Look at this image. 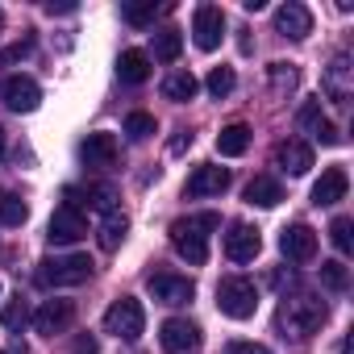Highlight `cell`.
Segmentation results:
<instances>
[{"instance_id":"cell-1","label":"cell","mask_w":354,"mask_h":354,"mask_svg":"<svg viewBox=\"0 0 354 354\" xmlns=\"http://www.w3.org/2000/svg\"><path fill=\"white\" fill-rule=\"evenodd\" d=\"M325 317H329V308H325V300L321 296H313V292H296V296H283L279 300V329H283V337H313L321 325H325Z\"/></svg>"},{"instance_id":"cell-2","label":"cell","mask_w":354,"mask_h":354,"mask_svg":"<svg viewBox=\"0 0 354 354\" xmlns=\"http://www.w3.org/2000/svg\"><path fill=\"white\" fill-rule=\"evenodd\" d=\"M213 230H221V217L217 213H201V217H180L171 225V246H175V254H180L184 263H192V267H201L205 259H209V234Z\"/></svg>"},{"instance_id":"cell-3","label":"cell","mask_w":354,"mask_h":354,"mask_svg":"<svg viewBox=\"0 0 354 354\" xmlns=\"http://www.w3.org/2000/svg\"><path fill=\"white\" fill-rule=\"evenodd\" d=\"M92 275V259L88 254H55V259H42L34 279L38 288H75Z\"/></svg>"},{"instance_id":"cell-4","label":"cell","mask_w":354,"mask_h":354,"mask_svg":"<svg viewBox=\"0 0 354 354\" xmlns=\"http://www.w3.org/2000/svg\"><path fill=\"white\" fill-rule=\"evenodd\" d=\"M217 308H221L225 317H234V321L254 317V308H259V288H254V279H246V275L221 279V283H217Z\"/></svg>"},{"instance_id":"cell-5","label":"cell","mask_w":354,"mask_h":354,"mask_svg":"<svg viewBox=\"0 0 354 354\" xmlns=\"http://www.w3.org/2000/svg\"><path fill=\"white\" fill-rule=\"evenodd\" d=\"M104 329H109L113 337H121V342H138V337L146 333V313H142V304H138L133 296L113 300L109 313H104Z\"/></svg>"},{"instance_id":"cell-6","label":"cell","mask_w":354,"mask_h":354,"mask_svg":"<svg viewBox=\"0 0 354 354\" xmlns=\"http://www.w3.org/2000/svg\"><path fill=\"white\" fill-rule=\"evenodd\" d=\"M192 38H196L201 50H217L221 38H225V13L217 5H201L192 13Z\"/></svg>"},{"instance_id":"cell-7","label":"cell","mask_w":354,"mask_h":354,"mask_svg":"<svg viewBox=\"0 0 354 354\" xmlns=\"http://www.w3.org/2000/svg\"><path fill=\"white\" fill-rule=\"evenodd\" d=\"M259 250H263L259 230H254V225H246V221H234V225H230V234H225V259H230V263H254V259H259Z\"/></svg>"},{"instance_id":"cell-8","label":"cell","mask_w":354,"mask_h":354,"mask_svg":"<svg viewBox=\"0 0 354 354\" xmlns=\"http://www.w3.org/2000/svg\"><path fill=\"white\" fill-rule=\"evenodd\" d=\"M0 100H5L13 113H34L42 104V88L30 75H9L5 84H0Z\"/></svg>"},{"instance_id":"cell-9","label":"cell","mask_w":354,"mask_h":354,"mask_svg":"<svg viewBox=\"0 0 354 354\" xmlns=\"http://www.w3.org/2000/svg\"><path fill=\"white\" fill-rule=\"evenodd\" d=\"M150 296H154L158 304H188V300L196 296V288H192L188 275L158 271V275H150Z\"/></svg>"},{"instance_id":"cell-10","label":"cell","mask_w":354,"mask_h":354,"mask_svg":"<svg viewBox=\"0 0 354 354\" xmlns=\"http://www.w3.org/2000/svg\"><path fill=\"white\" fill-rule=\"evenodd\" d=\"M46 238L55 242V246H71V242H80V238H88V221H84V213H75V209H55V217H50V225H46Z\"/></svg>"},{"instance_id":"cell-11","label":"cell","mask_w":354,"mask_h":354,"mask_svg":"<svg viewBox=\"0 0 354 354\" xmlns=\"http://www.w3.org/2000/svg\"><path fill=\"white\" fill-rule=\"evenodd\" d=\"M158 342H162V350H171V354L196 350V346H201V325H192V321H184V317H171V321H162Z\"/></svg>"},{"instance_id":"cell-12","label":"cell","mask_w":354,"mask_h":354,"mask_svg":"<svg viewBox=\"0 0 354 354\" xmlns=\"http://www.w3.org/2000/svg\"><path fill=\"white\" fill-rule=\"evenodd\" d=\"M71 321H75V300H46V304L34 313V329H38L42 337L63 333Z\"/></svg>"},{"instance_id":"cell-13","label":"cell","mask_w":354,"mask_h":354,"mask_svg":"<svg viewBox=\"0 0 354 354\" xmlns=\"http://www.w3.org/2000/svg\"><path fill=\"white\" fill-rule=\"evenodd\" d=\"M230 188V171L225 167H213V162H205V167H196L192 175H188V196L192 201H201V196H221Z\"/></svg>"},{"instance_id":"cell-14","label":"cell","mask_w":354,"mask_h":354,"mask_svg":"<svg viewBox=\"0 0 354 354\" xmlns=\"http://www.w3.org/2000/svg\"><path fill=\"white\" fill-rule=\"evenodd\" d=\"M63 201H67V209H75V213H84V209L113 213L117 192H113L109 184H92V188H67V192H63Z\"/></svg>"},{"instance_id":"cell-15","label":"cell","mask_w":354,"mask_h":354,"mask_svg":"<svg viewBox=\"0 0 354 354\" xmlns=\"http://www.w3.org/2000/svg\"><path fill=\"white\" fill-rule=\"evenodd\" d=\"M279 250H283V259H292V263H313V259H317V234H313L308 225H288V230L279 234Z\"/></svg>"},{"instance_id":"cell-16","label":"cell","mask_w":354,"mask_h":354,"mask_svg":"<svg viewBox=\"0 0 354 354\" xmlns=\"http://www.w3.org/2000/svg\"><path fill=\"white\" fill-rule=\"evenodd\" d=\"M275 30H279L283 38L300 42V38H308V34H313V13H308L304 5H296V0H288V5H279V9H275Z\"/></svg>"},{"instance_id":"cell-17","label":"cell","mask_w":354,"mask_h":354,"mask_svg":"<svg viewBox=\"0 0 354 354\" xmlns=\"http://www.w3.org/2000/svg\"><path fill=\"white\" fill-rule=\"evenodd\" d=\"M346 188H350L346 167H325V171H321V180L313 184V205H317V209H329V205L346 201Z\"/></svg>"},{"instance_id":"cell-18","label":"cell","mask_w":354,"mask_h":354,"mask_svg":"<svg viewBox=\"0 0 354 354\" xmlns=\"http://www.w3.org/2000/svg\"><path fill=\"white\" fill-rule=\"evenodd\" d=\"M350 75H354V67H350V55H333V63L325 67V96L333 100V104H346L350 100V92H354V84H350Z\"/></svg>"},{"instance_id":"cell-19","label":"cell","mask_w":354,"mask_h":354,"mask_svg":"<svg viewBox=\"0 0 354 354\" xmlns=\"http://www.w3.org/2000/svg\"><path fill=\"white\" fill-rule=\"evenodd\" d=\"M296 125H300L304 133H313V138H317L321 146H337V142H342V133L333 129V121H329V117L321 113V104H317V100H308V104H304V109L296 113Z\"/></svg>"},{"instance_id":"cell-20","label":"cell","mask_w":354,"mask_h":354,"mask_svg":"<svg viewBox=\"0 0 354 354\" xmlns=\"http://www.w3.org/2000/svg\"><path fill=\"white\" fill-rule=\"evenodd\" d=\"M275 162H279V171H288V175H304V171L313 167V150H308L300 138H288V142L275 146Z\"/></svg>"},{"instance_id":"cell-21","label":"cell","mask_w":354,"mask_h":354,"mask_svg":"<svg viewBox=\"0 0 354 354\" xmlns=\"http://www.w3.org/2000/svg\"><path fill=\"white\" fill-rule=\"evenodd\" d=\"M80 158H84L88 167H109V162L117 158V138H113V133H88L84 146H80Z\"/></svg>"},{"instance_id":"cell-22","label":"cell","mask_w":354,"mask_h":354,"mask_svg":"<svg viewBox=\"0 0 354 354\" xmlns=\"http://www.w3.org/2000/svg\"><path fill=\"white\" fill-rule=\"evenodd\" d=\"M246 201L259 205V209H275V205L283 201V188L271 180V175H254V180L246 184Z\"/></svg>"},{"instance_id":"cell-23","label":"cell","mask_w":354,"mask_h":354,"mask_svg":"<svg viewBox=\"0 0 354 354\" xmlns=\"http://www.w3.org/2000/svg\"><path fill=\"white\" fill-rule=\"evenodd\" d=\"M196 92H201V80H196L192 71H171V75L162 80V96H167V100H175V104L192 100Z\"/></svg>"},{"instance_id":"cell-24","label":"cell","mask_w":354,"mask_h":354,"mask_svg":"<svg viewBox=\"0 0 354 354\" xmlns=\"http://www.w3.org/2000/svg\"><path fill=\"white\" fill-rule=\"evenodd\" d=\"M117 75H121V84H146V80H150V55L125 50V55L117 59Z\"/></svg>"},{"instance_id":"cell-25","label":"cell","mask_w":354,"mask_h":354,"mask_svg":"<svg viewBox=\"0 0 354 354\" xmlns=\"http://www.w3.org/2000/svg\"><path fill=\"white\" fill-rule=\"evenodd\" d=\"M246 146H250V129H246V125H225V129L217 133V150H221L225 158L246 154Z\"/></svg>"},{"instance_id":"cell-26","label":"cell","mask_w":354,"mask_h":354,"mask_svg":"<svg viewBox=\"0 0 354 354\" xmlns=\"http://www.w3.org/2000/svg\"><path fill=\"white\" fill-rule=\"evenodd\" d=\"M125 234H129L125 213H109V217H104V225H100V246H104V250H117V246L125 242Z\"/></svg>"},{"instance_id":"cell-27","label":"cell","mask_w":354,"mask_h":354,"mask_svg":"<svg viewBox=\"0 0 354 354\" xmlns=\"http://www.w3.org/2000/svg\"><path fill=\"white\" fill-rule=\"evenodd\" d=\"M30 209L17 192H0V225H26Z\"/></svg>"},{"instance_id":"cell-28","label":"cell","mask_w":354,"mask_h":354,"mask_svg":"<svg viewBox=\"0 0 354 354\" xmlns=\"http://www.w3.org/2000/svg\"><path fill=\"white\" fill-rule=\"evenodd\" d=\"M180 50H184V38H180V30H158V34H154V59H162V63H175V59H180Z\"/></svg>"},{"instance_id":"cell-29","label":"cell","mask_w":354,"mask_h":354,"mask_svg":"<svg viewBox=\"0 0 354 354\" xmlns=\"http://www.w3.org/2000/svg\"><path fill=\"white\" fill-rule=\"evenodd\" d=\"M296 84H300V71H296V63H271V88H275V96H288V92H296Z\"/></svg>"},{"instance_id":"cell-30","label":"cell","mask_w":354,"mask_h":354,"mask_svg":"<svg viewBox=\"0 0 354 354\" xmlns=\"http://www.w3.org/2000/svg\"><path fill=\"white\" fill-rule=\"evenodd\" d=\"M350 234H354V221H350V217H333V225H329V242H333L342 254L354 250V238H350Z\"/></svg>"},{"instance_id":"cell-31","label":"cell","mask_w":354,"mask_h":354,"mask_svg":"<svg viewBox=\"0 0 354 354\" xmlns=\"http://www.w3.org/2000/svg\"><path fill=\"white\" fill-rule=\"evenodd\" d=\"M321 283H325L329 292H346V288H350L346 263H321Z\"/></svg>"},{"instance_id":"cell-32","label":"cell","mask_w":354,"mask_h":354,"mask_svg":"<svg viewBox=\"0 0 354 354\" xmlns=\"http://www.w3.org/2000/svg\"><path fill=\"white\" fill-rule=\"evenodd\" d=\"M234 84H238V80H234V67H213V71H209V92H213L217 100H225V96L234 92Z\"/></svg>"},{"instance_id":"cell-33","label":"cell","mask_w":354,"mask_h":354,"mask_svg":"<svg viewBox=\"0 0 354 354\" xmlns=\"http://www.w3.org/2000/svg\"><path fill=\"white\" fill-rule=\"evenodd\" d=\"M26 321H30V308H26V300H9L5 308H0V325H5V329H13V333H17Z\"/></svg>"},{"instance_id":"cell-34","label":"cell","mask_w":354,"mask_h":354,"mask_svg":"<svg viewBox=\"0 0 354 354\" xmlns=\"http://www.w3.org/2000/svg\"><path fill=\"white\" fill-rule=\"evenodd\" d=\"M158 9H162V5H154V0H142V5H121V17H125L129 26H146V21H154Z\"/></svg>"},{"instance_id":"cell-35","label":"cell","mask_w":354,"mask_h":354,"mask_svg":"<svg viewBox=\"0 0 354 354\" xmlns=\"http://www.w3.org/2000/svg\"><path fill=\"white\" fill-rule=\"evenodd\" d=\"M125 133H129L133 142L150 138V133H154V117H150V113H129V117H125Z\"/></svg>"},{"instance_id":"cell-36","label":"cell","mask_w":354,"mask_h":354,"mask_svg":"<svg viewBox=\"0 0 354 354\" xmlns=\"http://www.w3.org/2000/svg\"><path fill=\"white\" fill-rule=\"evenodd\" d=\"M34 50V42L26 38V42H13V46H5V50H0V63H17V59H26Z\"/></svg>"},{"instance_id":"cell-37","label":"cell","mask_w":354,"mask_h":354,"mask_svg":"<svg viewBox=\"0 0 354 354\" xmlns=\"http://www.w3.org/2000/svg\"><path fill=\"white\" fill-rule=\"evenodd\" d=\"M230 354H271V350L259 342H230Z\"/></svg>"},{"instance_id":"cell-38","label":"cell","mask_w":354,"mask_h":354,"mask_svg":"<svg viewBox=\"0 0 354 354\" xmlns=\"http://www.w3.org/2000/svg\"><path fill=\"white\" fill-rule=\"evenodd\" d=\"M188 146H192V133H180V138H175V142H171V150H175V154H184Z\"/></svg>"},{"instance_id":"cell-39","label":"cell","mask_w":354,"mask_h":354,"mask_svg":"<svg viewBox=\"0 0 354 354\" xmlns=\"http://www.w3.org/2000/svg\"><path fill=\"white\" fill-rule=\"evenodd\" d=\"M0 158H5V129H0Z\"/></svg>"},{"instance_id":"cell-40","label":"cell","mask_w":354,"mask_h":354,"mask_svg":"<svg viewBox=\"0 0 354 354\" xmlns=\"http://www.w3.org/2000/svg\"><path fill=\"white\" fill-rule=\"evenodd\" d=\"M0 26H5V13H0Z\"/></svg>"}]
</instances>
